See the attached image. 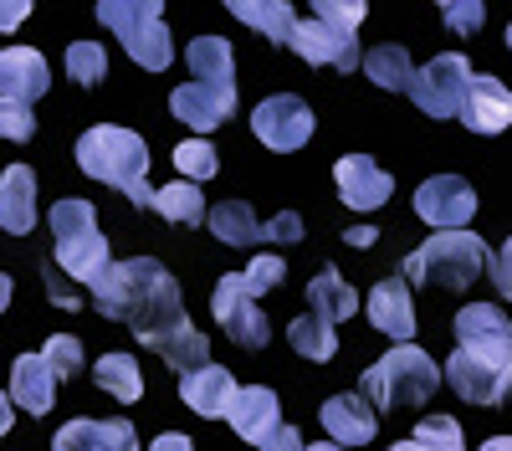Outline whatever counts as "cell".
Returning a JSON list of instances; mask_svg holds the SVG:
<instances>
[{"label": "cell", "instance_id": "37", "mask_svg": "<svg viewBox=\"0 0 512 451\" xmlns=\"http://www.w3.org/2000/svg\"><path fill=\"white\" fill-rule=\"evenodd\" d=\"M41 359L52 364V375H57V380H72L77 369H82V344H77L72 334H57V339H47V349H41Z\"/></svg>", "mask_w": 512, "mask_h": 451}, {"label": "cell", "instance_id": "20", "mask_svg": "<svg viewBox=\"0 0 512 451\" xmlns=\"http://www.w3.org/2000/svg\"><path fill=\"white\" fill-rule=\"evenodd\" d=\"M226 421H231V431L241 436V441H262L277 421H282V405H277V390H267V385H236V395H231V405H226Z\"/></svg>", "mask_w": 512, "mask_h": 451}, {"label": "cell", "instance_id": "11", "mask_svg": "<svg viewBox=\"0 0 512 451\" xmlns=\"http://www.w3.org/2000/svg\"><path fill=\"white\" fill-rule=\"evenodd\" d=\"M456 349L477 354V359H492V364H507L512 369V323L492 308V303H472L456 313Z\"/></svg>", "mask_w": 512, "mask_h": 451}, {"label": "cell", "instance_id": "17", "mask_svg": "<svg viewBox=\"0 0 512 451\" xmlns=\"http://www.w3.org/2000/svg\"><path fill=\"white\" fill-rule=\"evenodd\" d=\"M231 395H236V375H231V369H221V364H210V359L180 375V400L195 410V416H205V421L226 416Z\"/></svg>", "mask_w": 512, "mask_h": 451}, {"label": "cell", "instance_id": "8", "mask_svg": "<svg viewBox=\"0 0 512 451\" xmlns=\"http://www.w3.org/2000/svg\"><path fill=\"white\" fill-rule=\"evenodd\" d=\"M200 226H210L216 241H226V246H262V241H297L303 236V216L297 211H282L277 221H256V211L241 200H226L216 211H205Z\"/></svg>", "mask_w": 512, "mask_h": 451}, {"label": "cell", "instance_id": "10", "mask_svg": "<svg viewBox=\"0 0 512 451\" xmlns=\"http://www.w3.org/2000/svg\"><path fill=\"white\" fill-rule=\"evenodd\" d=\"M251 129H256V139H262L267 149L292 154V149H303L313 139V108L303 98H292V93H277L267 103H256Z\"/></svg>", "mask_w": 512, "mask_h": 451}, {"label": "cell", "instance_id": "28", "mask_svg": "<svg viewBox=\"0 0 512 451\" xmlns=\"http://www.w3.org/2000/svg\"><path fill=\"white\" fill-rule=\"evenodd\" d=\"M195 82H236V52L226 36H195L185 52Z\"/></svg>", "mask_w": 512, "mask_h": 451}, {"label": "cell", "instance_id": "42", "mask_svg": "<svg viewBox=\"0 0 512 451\" xmlns=\"http://www.w3.org/2000/svg\"><path fill=\"white\" fill-rule=\"evenodd\" d=\"M482 267L492 272V282L502 287V298L512 293V277H507V246H487V257H482Z\"/></svg>", "mask_w": 512, "mask_h": 451}, {"label": "cell", "instance_id": "45", "mask_svg": "<svg viewBox=\"0 0 512 451\" xmlns=\"http://www.w3.org/2000/svg\"><path fill=\"white\" fill-rule=\"evenodd\" d=\"M6 431H11V395L0 390V436H6Z\"/></svg>", "mask_w": 512, "mask_h": 451}, {"label": "cell", "instance_id": "32", "mask_svg": "<svg viewBox=\"0 0 512 451\" xmlns=\"http://www.w3.org/2000/svg\"><path fill=\"white\" fill-rule=\"evenodd\" d=\"M359 67L369 72V82H379L384 93H405L410 88V52L405 47H374L369 57H359Z\"/></svg>", "mask_w": 512, "mask_h": 451}, {"label": "cell", "instance_id": "30", "mask_svg": "<svg viewBox=\"0 0 512 451\" xmlns=\"http://www.w3.org/2000/svg\"><path fill=\"white\" fill-rule=\"evenodd\" d=\"M93 380H98L113 400H123V405H134V400L144 395V375H139L134 354H103V359L93 364Z\"/></svg>", "mask_w": 512, "mask_h": 451}, {"label": "cell", "instance_id": "7", "mask_svg": "<svg viewBox=\"0 0 512 451\" xmlns=\"http://www.w3.org/2000/svg\"><path fill=\"white\" fill-rule=\"evenodd\" d=\"M466 82H472V62L461 52H441L436 62H425L420 72H410V98L420 113L431 118H456L461 113V98H466Z\"/></svg>", "mask_w": 512, "mask_h": 451}, {"label": "cell", "instance_id": "34", "mask_svg": "<svg viewBox=\"0 0 512 451\" xmlns=\"http://www.w3.org/2000/svg\"><path fill=\"white\" fill-rule=\"evenodd\" d=\"M175 170L200 185V180H210L221 170V159H216V149H210L205 139H185V144H175Z\"/></svg>", "mask_w": 512, "mask_h": 451}, {"label": "cell", "instance_id": "23", "mask_svg": "<svg viewBox=\"0 0 512 451\" xmlns=\"http://www.w3.org/2000/svg\"><path fill=\"white\" fill-rule=\"evenodd\" d=\"M52 395H57V375L41 354H21L11 364V400L26 410V416H47L52 410Z\"/></svg>", "mask_w": 512, "mask_h": 451}, {"label": "cell", "instance_id": "18", "mask_svg": "<svg viewBox=\"0 0 512 451\" xmlns=\"http://www.w3.org/2000/svg\"><path fill=\"white\" fill-rule=\"evenodd\" d=\"M456 118H466V129H472V134H502L507 123H512V98H507V88H502L497 77H477L472 72Z\"/></svg>", "mask_w": 512, "mask_h": 451}, {"label": "cell", "instance_id": "2", "mask_svg": "<svg viewBox=\"0 0 512 451\" xmlns=\"http://www.w3.org/2000/svg\"><path fill=\"white\" fill-rule=\"evenodd\" d=\"M77 170L93 175L113 190H123L134 205H149V144L134 129H118V123H103V129H88L77 139Z\"/></svg>", "mask_w": 512, "mask_h": 451}, {"label": "cell", "instance_id": "36", "mask_svg": "<svg viewBox=\"0 0 512 451\" xmlns=\"http://www.w3.org/2000/svg\"><path fill=\"white\" fill-rule=\"evenodd\" d=\"M436 6H441V16H446V26H451L456 36H477L482 21H487L482 0H436Z\"/></svg>", "mask_w": 512, "mask_h": 451}, {"label": "cell", "instance_id": "33", "mask_svg": "<svg viewBox=\"0 0 512 451\" xmlns=\"http://www.w3.org/2000/svg\"><path fill=\"white\" fill-rule=\"evenodd\" d=\"M67 72H72V82L93 88V82L108 77V52L98 47V41H72L67 47Z\"/></svg>", "mask_w": 512, "mask_h": 451}, {"label": "cell", "instance_id": "26", "mask_svg": "<svg viewBox=\"0 0 512 451\" xmlns=\"http://www.w3.org/2000/svg\"><path fill=\"white\" fill-rule=\"evenodd\" d=\"M226 11L236 21H246L251 31H262L267 41H277V47H287V36H292V6L287 0H226Z\"/></svg>", "mask_w": 512, "mask_h": 451}, {"label": "cell", "instance_id": "25", "mask_svg": "<svg viewBox=\"0 0 512 451\" xmlns=\"http://www.w3.org/2000/svg\"><path fill=\"white\" fill-rule=\"evenodd\" d=\"M323 426H328V441L338 446H364L374 436V410L364 405V395H333L323 405Z\"/></svg>", "mask_w": 512, "mask_h": 451}, {"label": "cell", "instance_id": "9", "mask_svg": "<svg viewBox=\"0 0 512 451\" xmlns=\"http://www.w3.org/2000/svg\"><path fill=\"white\" fill-rule=\"evenodd\" d=\"M210 308H216V323L226 328L241 349H267L272 328H267L262 308H256V293L246 287L241 272H226V277L216 282V298H210Z\"/></svg>", "mask_w": 512, "mask_h": 451}, {"label": "cell", "instance_id": "21", "mask_svg": "<svg viewBox=\"0 0 512 451\" xmlns=\"http://www.w3.org/2000/svg\"><path fill=\"white\" fill-rule=\"evenodd\" d=\"M47 88H52V72H47V57L41 52H31V47H6L0 52V98L36 103Z\"/></svg>", "mask_w": 512, "mask_h": 451}, {"label": "cell", "instance_id": "29", "mask_svg": "<svg viewBox=\"0 0 512 451\" xmlns=\"http://www.w3.org/2000/svg\"><path fill=\"white\" fill-rule=\"evenodd\" d=\"M287 344L303 359H313V364H328L338 354V323H328L318 313H303V318L287 323Z\"/></svg>", "mask_w": 512, "mask_h": 451}, {"label": "cell", "instance_id": "4", "mask_svg": "<svg viewBox=\"0 0 512 451\" xmlns=\"http://www.w3.org/2000/svg\"><path fill=\"white\" fill-rule=\"evenodd\" d=\"M98 21L123 41L144 72H164L175 57V41L164 26V0H98Z\"/></svg>", "mask_w": 512, "mask_h": 451}, {"label": "cell", "instance_id": "22", "mask_svg": "<svg viewBox=\"0 0 512 451\" xmlns=\"http://www.w3.org/2000/svg\"><path fill=\"white\" fill-rule=\"evenodd\" d=\"M369 323L379 334H390L395 344H405L415 334V303H410V282L405 277H384L369 293Z\"/></svg>", "mask_w": 512, "mask_h": 451}, {"label": "cell", "instance_id": "24", "mask_svg": "<svg viewBox=\"0 0 512 451\" xmlns=\"http://www.w3.org/2000/svg\"><path fill=\"white\" fill-rule=\"evenodd\" d=\"M31 226H36V175L26 164H11L0 175V231L26 236Z\"/></svg>", "mask_w": 512, "mask_h": 451}, {"label": "cell", "instance_id": "1", "mask_svg": "<svg viewBox=\"0 0 512 451\" xmlns=\"http://www.w3.org/2000/svg\"><path fill=\"white\" fill-rule=\"evenodd\" d=\"M93 308L113 323H128L134 334L169 364V369H195L210 359L205 334L190 323L180 287L154 257H134V262H108L93 282Z\"/></svg>", "mask_w": 512, "mask_h": 451}, {"label": "cell", "instance_id": "12", "mask_svg": "<svg viewBox=\"0 0 512 451\" xmlns=\"http://www.w3.org/2000/svg\"><path fill=\"white\" fill-rule=\"evenodd\" d=\"M415 211L420 221H431L436 231H456L477 216V190L466 185L461 175H436L415 190Z\"/></svg>", "mask_w": 512, "mask_h": 451}, {"label": "cell", "instance_id": "16", "mask_svg": "<svg viewBox=\"0 0 512 451\" xmlns=\"http://www.w3.org/2000/svg\"><path fill=\"white\" fill-rule=\"evenodd\" d=\"M333 180H338V195H344L349 211H379V205L395 195V180L384 175L369 154H344L333 164Z\"/></svg>", "mask_w": 512, "mask_h": 451}, {"label": "cell", "instance_id": "27", "mask_svg": "<svg viewBox=\"0 0 512 451\" xmlns=\"http://www.w3.org/2000/svg\"><path fill=\"white\" fill-rule=\"evenodd\" d=\"M308 303H313V313L328 318V323H344V318L359 313V293H354L344 277H338V267H323V272L308 282Z\"/></svg>", "mask_w": 512, "mask_h": 451}, {"label": "cell", "instance_id": "6", "mask_svg": "<svg viewBox=\"0 0 512 451\" xmlns=\"http://www.w3.org/2000/svg\"><path fill=\"white\" fill-rule=\"evenodd\" d=\"M52 236H57V267L77 282H93L113 262L88 200H57L52 205Z\"/></svg>", "mask_w": 512, "mask_h": 451}, {"label": "cell", "instance_id": "48", "mask_svg": "<svg viewBox=\"0 0 512 451\" xmlns=\"http://www.w3.org/2000/svg\"><path fill=\"white\" fill-rule=\"evenodd\" d=\"M482 451H512V441H507V436H492V441H487Z\"/></svg>", "mask_w": 512, "mask_h": 451}, {"label": "cell", "instance_id": "5", "mask_svg": "<svg viewBox=\"0 0 512 451\" xmlns=\"http://www.w3.org/2000/svg\"><path fill=\"white\" fill-rule=\"evenodd\" d=\"M482 257H487V241L472 231H436L420 252L405 257V282L420 287H472L482 277Z\"/></svg>", "mask_w": 512, "mask_h": 451}, {"label": "cell", "instance_id": "15", "mask_svg": "<svg viewBox=\"0 0 512 451\" xmlns=\"http://www.w3.org/2000/svg\"><path fill=\"white\" fill-rule=\"evenodd\" d=\"M441 380H446L461 400H472V405H497V400H507V390H512V369H507V364H492V359H477V354H466V349H456Z\"/></svg>", "mask_w": 512, "mask_h": 451}, {"label": "cell", "instance_id": "35", "mask_svg": "<svg viewBox=\"0 0 512 451\" xmlns=\"http://www.w3.org/2000/svg\"><path fill=\"white\" fill-rule=\"evenodd\" d=\"M364 16H369V0H313V21L338 31H359Z\"/></svg>", "mask_w": 512, "mask_h": 451}, {"label": "cell", "instance_id": "44", "mask_svg": "<svg viewBox=\"0 0 512 451\" xmlns=\"http://www.w3.org/2000/svg\"><path fill=\"white\" fill-rule=\"evenodd\" d=\"M154 451H195V446H190V436H159Z\"/></svg>", "mask_w": 512, "mask_h": 451}, {"label": "cell", "instance_id": "40", "mask_svg": "<svg viewBox=\"0 0 512 451\" xmlns=\"http://www.w3.org/2000/svg\"><path fill=\"white\" fill-rule=\"evenodd\" d=\"M241 277H246L251 293H272V287L287 277V262H282V257H256V262H251Z\"/></svg>", "mask_w": 512, "mask_h": 451}, {"label": "cell", "instance_id": "47", "mask_svg": "<svg viewBox=\"0 0 512 451\" xmlns=\"http://www.w3.org/2000/svg\"><path fill=\"white\" fill-rule=\"evenodd\" d=\"M6 303H11V277L0 272V313H6Z\"/></svg>", "mask_w": 512, "mask_h": 451}, {"label": "cell", "instance_id": "43", "mask_svg": "<svg viewBox=\"0 0 512 451\" xmlns=\"http://www.w3.org/2000/svg\"><path fill=\"white\" fill-rule=\"evenodd\" d=\"M31 16V0H0V31H16Z\"/></svg>", "mask_w": 512, "mask_h": 451}, {"label": "cell", "instance_id": "31", "mask_svg": "<svg viewBox=\"0 0 512 451\" xmlns=\"http://www.w3.org/2000/svg\"><path fill=\"white\" fill-rule=\"evenodd\" d=\"M149 205L164 216V221H180V226H200L205 221V195L195 180H180V185H164L149 195Z\"/></svg>", "mask_w": 512, "mask_h": 451}, {"label": "cell", "instance_id": "3", "mask_svg": "<svg viewBox=\"0 0 512 451\" xmlns=\"http://www.w3.org/2000/svg\"><path fill=\"white\" fill-rule=\"evenodd\" d=\"M441 390V369L436 359L415 349V344H400L390 349L379 364L364 369V400H374V410H400V405H420Z\"/></svg>", "mask_w": 512, "mask_h": 451}, {"label": "cell", "instance_id": "39", "mask_svg": "<svg viewBox=\"0 0 512 451\" xmlns=\"http://www.w3.org/2000/svg\"><path fill=\"white\" fill-rule=\"evenodd\" d=\"M31 134H36V113H31V103L0 98V139H16V144H26Z\"/></svg>", "mask_w": 512, "mask_h": 451}, {"label": "cell", "instance_id": "41", "mask_svg": "<svg viewBox=\"0 0 512 451\" xmlns=\"http://www.w3.org/2000/svg\"><path fill=\"white\" fill-rule=\"evenodd\" d=\"M256 451H303V436H297V426H287V421H277L262 441H256Z\"/></svg>", "mask_w": 512, "mask_h": 451}, {"label": "cell", "instance_id": "14", "mask_svg": "<svg viewBox=\"0 0 512 451\" xmlns=\"http://www.w3.org/2000/svg\"><path fill=\"white\" fill-rule=\"evenodd\" d=\"M169 113H175L185 129L210 134L216 123H226L236 113V82H185L169 98Z\"/></svg>", "mask_w": 512, "mask_h": 451}, {"label": "cell", "instance_id": "13", "mask_svg": "<svg viewBox=\"0 0 512 451\" xmlns=\"http://www.w3.org/2000/svg\"><path fill=\"white\" fill-rule=\"evenodd\" d=\"M287 47H297V57L313 62V67H338V72H354L359 57H364L354 31H338V26H323V21H292Z\"/></svg>", "mask_w": 512, "mask_h": 451}, {"label": "cell", "instance_id": "19", "mask_svg": "<svg viewBox=\"0 0 512 451\" xmlns=\"http://www.w3.org/2000/svg\"><path fill=\"white\" fill-rule=\"evenodd\" d=\"M52 451H139L134 421L128 416H108V421H67L57 431Z\"/></svg>", "mask_w": 512, "mask_h": 451}, {"label": "cell", "instance_id": "46", "mask_svg": "<svg viewBox=\"0 0 512 451\" xmlns=\"http://www.w3.org/2000/svg\"><path fill=\"white\" fill-rule=\"evenodd\" d=\"M344 241H349V246H369V241H374V231H369V226H354Z\"/></svg>", "mask_w": 512, "mask_h": 451}, {"label": "cell", "instance_id": "50", "mask_svg": "<svg viewBox=\"0 0 512 451\" xmlns=\"http://www.w3.org/2000/svg\"><path fill=\"white\" fill-rule=\"evenodd\" d=\"M303 451H338V441H318V446H303Z\"/></svg>", "mask_w": 512, "mask_h": 451}, {"label": "cell", "instance_id": "49", "mask_svg": "<svg viewBox=\"0 0 512 451\" xmlns=\"http://www.w3.org/2000/svg\"><path fill=\"white\" fill-rule=\"evenodd\" d=\"M390 451H425V446H420V441H395Z\"/></svg>", "mask_w": 512, "mask_h": 451}, {"label": "cell", "instance_id": "38", "mask_svg": "<svg viewBox=\"0 0 512 451\" xmlns=\"http://www.w3.org/2000/svg\"><path fill=\"white\" fill-rule=\"evenodd\" d=\"M410 441H420L425 451H461V426L451 416H431V421H420Z\"/></svg>", "mask_w": 512, "mask_h": 451}]
</instances>
